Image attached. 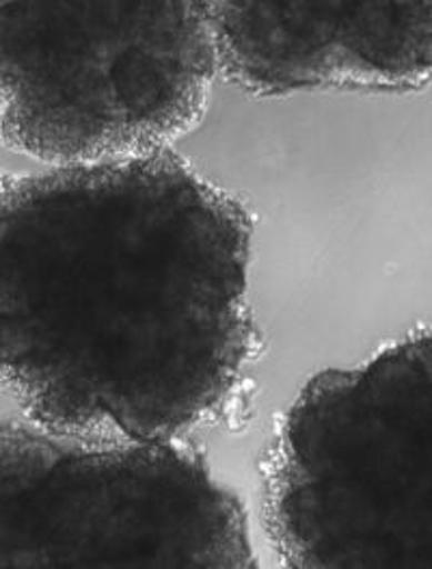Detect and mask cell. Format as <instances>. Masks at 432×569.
I'll list each match as a JSON object with an SVG mask.
<instances>
[{"label": "cell", "instance_id": "obj_1", "mask_svg": "<svg viewBox=\"0 0 432 569\" xmlns=\"http://www.w3.org/2000/svg\"><path fill=\"white\" fill-rule=\"evenodd\" d=\"M253 223L171 150L0 180V390L41 429L178 440L253 353Z\"/></svg>", "mask_w": 432, "mask_h": 569}, {"label": "cell", "instance_id": "obj_2", "mask_svg": "<svg viewBox=\"0 0 432 569\" xmlns=\"http://www.w3.org/2000/svg\"><path fill=\"white\" fill-rule=\"evenodd\" d=\"M431 440L429 331L315 375L262 461L277 557L299 569L431 568Z\"/></svg>", "mask_w": 432, "mask_h": 569}, {"label": "cell", "instance_id": "obj_3", "mask_svg": "<svg viewBox=\"0 0 432 569\" xmlns=\"http://www.w3.org/2000/svg\"><path fill=\"white\" fill-rule=\"evenodd\" d=\"M217 72L208 2L0 0V139L41 163L169 150Z\"/></svg>", "mask_w": 432, "mask_h": 569}, {"label": "cell", "instance_id": "obj_4", "mask_svg": "<svg viewBox=\"0 0 432 569\" xmlns=\"http://www.w3.org/2000/svg\"><path fill=\"white\" fill-rule=\"evenodd\" d=\"M244 507L178 440L0 425V568H255Z\"/></svg>", "mask_w": 432, "mask_h": 569}, {"label": "cell", "instance_id": "obj_5", "mask_svg": "<svg viewBox=\"0 0 432 569\" xmlns=\"http://www.w3.org/2000/svg\"><path fill=\"white\" fill-rule=\"evenodd\" d=\"M217 68L260 98L315 89L415 91L431 79L432 4L208 2Z\"/></svg>", "mask_w": 432, "mask_h": 569}]
</instances>
